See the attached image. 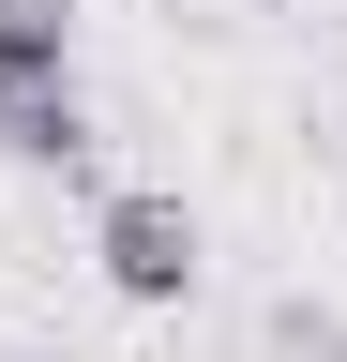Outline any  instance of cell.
<instances>
[{"label":"cell","mask_w":347,"mask_h":362,"mask_svg":"<svg viewBox=\"0 0 347 362\" xmlns=\"http://www.w3.org/2000/svg\"><path fill=\"white\" fill-rule=\"evenodd\" d=\"M91 272L121 302H182L196 287V211L166 197V181H106L91 197Z\"/></svg>","instance_id":"obj_1"},{"label":"cell","mask_w":347,"mask_h":362,"mask_svg":"<svg viewBox=\"0 0 347 362\" xmlns=\"http://www.w3.org/2000/svg\"><path fill=\"white\" fill-rule=\"evenodd\" d=\"M76 76V16L61 0H0V90H61Z\"/></svg>","instance_id":"obj_3"},{"label":"cell","mask_w":347,"mask_h":362,"mask_svg":"<svg viewBox=\"0 0 347 362\" xmlns=\"http://www.w3.org/2000/svg\"><path fill=\"white\" fill-rule=\"evenodd\" d=\"M0 151L16 166H91V90H0Z\"/></svg>","instance_id":"obj_2"},{"label":"cell","mask_w":347,"mask_h":362,"mask_svg":"<svg viewBox=\"0 0 347 362\" xmlns=\"http://www.w3.org/2000/svg\"><path fill=\"white\" fill-rule=\"evenodd\" d=\"M272 347H287V362H347V317H317V302H287V317H272Z\"/></svg>","instance_id":"obj_4"}]
</instances>
